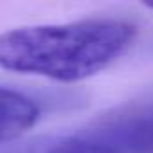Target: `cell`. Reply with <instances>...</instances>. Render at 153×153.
<instances>
[{
  "label": "cell",
  "instance_id": "1",
  "mask_svg": "<svg viewBox=\"0 0 153 153\" xmlns=\"http://www.w3.org/2000/svg\"><path fill=\"white\" fill-rule=\"evenodd\" d=\"M137 34V25L121 18L15 27L0 34V68L61 83L83 81L126 54Z\"/></svg>",
  "mask_w": 153,
  "mask_h": 153
},
{
  "label": "cell",
  "instance_id": "3",
  "mask_svg": "<svg viewBox=\"0 0 153 153\" xmlns=\"http://www.w3.org/2000/svg\"><path fill=\"white\" fill-rule=\"evenodd\" d=\"M42 117V106L27 94L0 85V144L29 131Z\"/></svg>",
  "mask_w": 153,
  "mask_h": 153
},
{
  "label": "cell",
  "instance_id": "4",
  "mask_svg": "<svg viewBox=\"0 0 153 153\" xmlns=\"http://www.w3.org/2000/svg\"><path fill=\"white\" fill-rule=\"evenodd\" d=\"M142 6H144L146 9H149V11H153V2H142Z\"/></svg>",
  "mask_w": 153,
  "mask_h": 153
},
{
  "label": "cell",
  "instance_id": "2",
  "mask_svg": "<svg viewBox=\"0 0 153 153\" xmlns=\"http://www.w3.org/2000/svg\"><path fill=\"white\" fill-rule=\"evenodd\" d=\"M45 153H153V103L112 114L63 137Z\"/></svg>",
  "mask_w": 153,
  "mask_h": 153
}]
</instances>
